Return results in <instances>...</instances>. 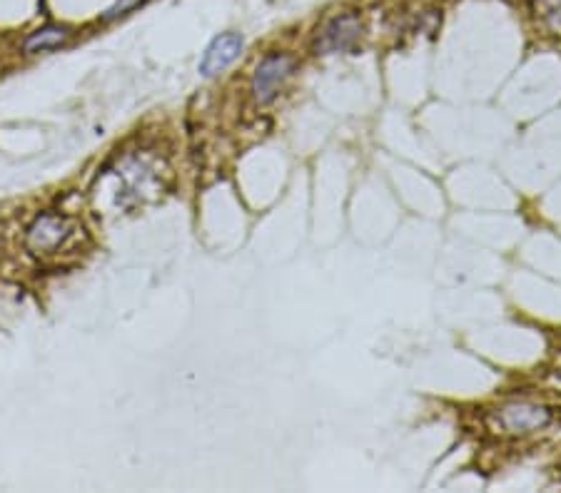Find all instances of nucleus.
Listing matches in <instances>:
<instances>
[{"instance_id": "f257e3e1", "label": "nucleus", "mask_w": 561, "mask_h": 493, "mask_svg": "<svg viewBox=\"0 0 561 493\" xmlns=\"http://www.w3.org/2000/svg\"><path fill=\"white\" fill-rule=\"evenodd\" d=\"M489 424L507 436H527L549 426L551 409L534 401H507L489 414Z\"/></svg>"}, {"instance_id": "f03ea898", "label": "nucleus", "mask_w": 561, "mask_h": 493, "mask_svg": "<svg viewBox=\"0 0 561 493\" xmlns=\"http://www.w3.org/2000/svg\"><path fill=\"white\" fill-rule=\"evenodd\" d=\"M295 58L287 53H270L262 58L253 75V95L260 105L272 103L287 78L295 73Z\"/></svg>"}, {"instance_id": "7ed1b4c3", "label": "nucleus", "mask_w": 561, "mask_h": 493, "mask_svg": "<svg viewBox=\"0 0 561 493\" xmlns=\"http://www.w3.org/2000/svg\"><path fill=\"white\" fill-rule=\"evenodd\" d=\"M362 38V21L357 13H342L322 25V31L315 38V53H345L354 48Z\"/></svg>"}, {"instance_id": "20e7f679", "label": "nucleus", "mask_w": 561, "mask_h": 493, "mask_svg": "<svg viewBox=\"0 0 561 493\" xmlns=\"http://www.w3.org/2000/svg\"><path fill=\"white\" fill-rule=\"evenodd\" d=\"M244 38L240 32H220L215 41L207 45V50L200 60V73L205 78H215L223 70H227L230 65L243 55Z\"/></svg>"}, {"instance_id": "39448f33", "label": "nucleus", "mask_w": 561, "mask_h": 493, "mask_svg": "<svg viewBox=\"0 0 561 493\" xmlns=\"http://www.w3.org/2000/svg\"><path fill=\"white\" fill-rule=\"evenodd\" d=\"M68 237V222L60 220V217H53V215H45L41 220L35 222L28 232V242H31L32 250H53L60 242Z\"/></svg>"}, {"instance_id": "423d86ee", "label": "nucleus", "mask_w": 561, "mask_h": 493, "mask_svg": "<svg viewBox=\"0 0 561 493\" xmlns=\"http://www.w3.org/2000/svg\"><path fill=\"white\" fill-rule=\"evenodd\" d=\"M68 38H70V31L65 25H45V28H38L23 41V50L31 55L42 53V50H55L63 42H68Z\"/></svg>"}, {"instance_id": "0eeeda50", "label": "nucleus", "mask_w": 561, "mask_h": 493, "mask_svg": "<svg viewBox=\"0 0 561 493\" xmlns=\"http://www.w3.org/2000/svg\"><path fill=\"white\" fill-rule=\"evenodd\" d=\"M534 15L544 31L561 35V0H534Z\"/></svg>"}, {"instance_id": "6e6552de", "label": "nucleus", "mask_w": 561, "mask_h": 493, "mask_svg": "<svg viewBox=\"0 0 561 493\" xmlns=\"http://www.w3.org/2000/svg\"><path fill=\"white\" fill-rule=\"evenodd\" d=\"M140 3H143V0H115V3H113V5L106 11L103 21L110 23V21H115V18H120V15H127L130 11H135Z\"/></svg>"}]
</instances>
